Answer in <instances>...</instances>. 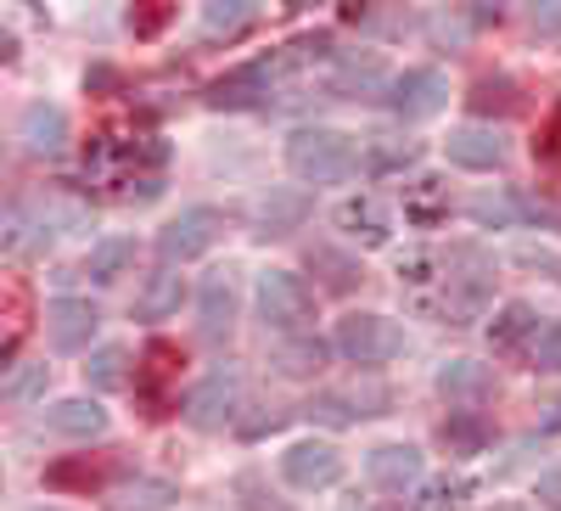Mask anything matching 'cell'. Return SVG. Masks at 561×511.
<instances>
[{
    "mask_svg": "<svg viewBox=\"0 0 561 511\" xmlns=\"http://www.w3.org/2000/svg\"><path fill=\"white\" fill-rule=\"evenodd\" d=\"M365 473H370V484H377V489L404 495L410 484H421V450L415 444H382V450H370Z\"/></svg>",
    "mask_w": 561,
    "mask_h": 511,
    "instance_id": "cell-15",
    "label": "cell"
},
{
    "mask_svg": "<svg viewBox=\"0 0 561 511\" xmlns=\"http://www.w3.org/2000/svg\"><path fill=\"white\" fill-rule=\"evenodd\" d=\"M129 259H135V242H129V237H107V242L90 248V264H84V270H90V282H113Z\"/></svg>",
    "mask_w": 561,
    "mask_h": 511,
    "instance_id": "cell-28",
    "label": "cell"
},
{
    "mask_svg": "<svg viewBox=\"0 0 561 511\" xmlns=\"http://www.w3.org/2000/svg\"><path fill=\"white\" fill-rule=\"evenodd\" d=\"M275 73H280V57H259V63H242V68H230L219 73L208 90H203V102L208 107H225V113H242V107H264L270 102V90H275Z\"/></svg>",
    "mask_w": 561,
    "mask_h": 511,
    "instance_id": "cell-6",
    "label": "cell"
},
{
    "mask_svg": "<svg viewBox=\"0 0 561 511\" xmlns=\"http://www.w3.org/2000/svg\"><path fill=\"white\" fill-rule=\"evenodd\" d=\"M466 495H472V484H466V478H427V484H421L415 489V511H455Z\"/></svg>",
    "mask_w": 561,
    "mask_h": 511,
    "instance_id": "cell-27",
    "label": "cell"
},
{
    "mask_svg": "<svg viewBox=\"0 0 561 511\" xmlns=\"http://www.w3.org/2000/svg\"><path fill=\"white\" fill-rule=\"evenodd\" d=\"M539 506H550V511H561V467H550V473L539 478Z\"/></svg>",
    "mask_w": 561,
    "mask_h": 511,
    "instance_id": "cell-40",
    "label": "cell"
},
{
    "mask_svg": "<svg viewBox=\"0 0 561 511\" xmlns=\"http://www.w3.org/2000/svg\"><path fill=\"white\" fill-rule=\"evenodd\" d=\"M96 327H102V309L90 298H57L51 309H45V332H51V349H62V354L90 349Z\"/></svg>",
    "mask_w": 561,
    "mask_h": 511,
    "instance_id": "cell-10",
    "label": "cell"
},
{
    "mask_svg": "<svg viewBox=\"0 0 561 511\" xmlns=\"http://www.w3.org/2000/svg\"><path fill=\"white\" fill-rule=\"evenodd\" d=\"M219 237H225V214H219V208H185L180 219H169V225L158 230V259H163V264H192V259H203Z\"/></svg>",
    "mask_w": 561,
    "mask_h": 511,
    "instance_id": "cell-5",
    "label": "cell"
},
{
    "mask_svg": "<svg viewBox=\"0 0 561 511\" xmlns=\"http://www.w3.org/2000/svg\"><path fill=\"white\" fill-rule=\"evenodd\" d=\"M539 158H545V163H561V102H556V113H550L545 129H539Z\"/></svg>",
    "mask_w": 561,
    "mask_h": 511,
    "instance_id": "cell-37",
    "label": "cell"
},
{
    "mask_svg": "<svg viewBox=\"0 0 561 511\" xmlns=\"http://www.w3.org/2000/svg\"><path fill=\"white\" fill-rule=\"evenodd\" d=\"M449 102V79L438 73V68H410V73H399L393 84H388V107L399 113V118H427V113H438Z\"/></svg>",
    "mask_w": 561,
    "mask_h": 511,
    "instance_id": "cell-9",
    "label": "cell"
},
{
    "mask_svg": "<svg viewBox=\"0 0 561 511\" xmlns=\"http://www.w3.org/2000/svg\"><path fill=\"white\" fill-rule=\"evenodd\" d=\"M404 219L421 225V230L444 225V219H449V185H444L438 174H421L410 192H404Z\"/></svg>",
    "mask_w": 561,
    "mask_h": 511,
    "instance_id": "cell-21",
    "label": "cell"
},
{
    "mask_svg": "<svg viewBox=\"0 0 561 511\" xmlns=\"http://www.w3.org/2000/svg\"><path fill=\"white\" fill-rule=\"evenodd\" d=\"M489 444H494V428L478 410H449V422H444V450L449 455H483Z\"/></svg>",
    "mask_w": 561,
    "mask_h": 511,
    "instance_id": "cell-24",
    "label": "cell"
},
{
    "mask_svg": "<svg viewBox=\"0 0 561 511\" xmlns=\"http://www.w3.org/2000/svg\"><path fill=\"white\" fill-rule=\"evenodd\" d=\"M466 214H472L483 230H511V225H556V208L528 197V192H478L472 203H466Z\"/></svg>",
    "mask_w": 561,
    "mask_h": 511,
    "instance_id": "cell-7",
    "label": "cell"
},
{
    "mask_svg": "<svg viewBox=\"0 0 561 511\" xmlns=\"http://www.w3.org/2000/svg\"><path fill=\"white\" fill-rule=\"evenodd\" d=\"M280 422H287V410H270V416H248V422H237V433H242V439H264V433H275Z\"/></svg>",
    "mask_w": 561,
    "mask_h": 511,
    "instance_id": "cell-38",
    "label": "cell"
},
{
    "mask_svg": "<svg viewBox=\"0 0 561 511\" xmlns=\"http://www.w3.org/2000/svg\"><path fill=\"white\" fill-rule=\"evenodd\" d=\"M18 141L34 152V158H57L68 147V113L57 102H28L23 118H18Z\"/></svg>",
    "mask_w": 561,
    "mask_h": 511,
    "instance_id": "cell-12",
    "label": "cell"
},
{
    "mask_svg": "<svg viewBox=\"0 0 561 511\" xmlns=\"http://www.w3.org/2000/svg\"><path fill=\"white\" fill-rule=\"evenodd\" d=\"M534 332H539V315H534V304L517 298V304H505V309L489 320V349H494V354H517Z\"/></svg>",
    "mask_w": 561,
    "mask_h": 511,
    "instance_id": "cell-20",
    "label": "cell"
},
{
    "mask_svg": "<svg viewBox=\"0 0 561 511\" xmlns=\"http://www.w3.org/2000/svg\"><path fill=\"white\" fill-rule=\"evenodd\" d=\"M309 264L325 270V287H332V293H348L359 282V264L343 259V253H332V248H309Z\"/></svg>",
    "mask_w": 561,
    "mask_h": 511,
    "instance_id": "cell-32",
    "label": "cell"
},
{
    "mask_svg": "<svg viewBox=\"0 0 561 511\" xmlns=\"http://www.w3.org/2000/svg\"><path fill=\"white\" fill-rule=\"evenodd\" d=\"M421 158V147L415 141H399V135H377V147L365 152V163L377 169V174H399L404 163H415Z\"/></svg>",
    "mask_w": 561,
    "mask_h": 511,
    "instance_id": "cell-30",
    "label": "cell"
},
{
    "mask_svg": "<svg viewBox=\"0 0 561 511\" xmlns=\"http://www.w3.org/2000/svg\"><path fill=\"white\" fill-rule=\"evenodd\" d=\"M174 495H180V489H174L169 478H129V484H118V489L107 495V506H113V511H163Z\"/></svg>",
    "mask_w": 561,
    "mask_h": 511,
    "instance_id": "cell-25",
    "label": "cell"
},
{
    "mask_svg": "<svg viewBox=\"0 0 561 511\" xmlns=\"http://www.w3.org/2000/svg\"><path fill=\"white\" fill-rule=\"evenodd\" d=\"M280 478H287L293 489H332L343 478V455H337V444L304 439V444H293L287 455H280Z\"/></svg>",
    "mask_w": 561,
    "mask_h": 511,
    "instance_id": "cell-8",
    "label": "cell"
},
{
    "mask_svg": "<svg viewBox=\"0 0 561 511\" xmlns=\"http://www.w3.org/2000/svg\"><path fill=\"white\" fill-rule=\"evenodd\" d=\"M197 332L208 343H225L237 332V282H230V270H214L197 287Z\"/></svg>",
    "mask_w": 561,
    "mask_h": 511,
    "instance_id": "cell-11",
    "label": "cell"
},
{
    "mask_svg": "<svg viewBox=\"0 0 561 511\" xmlns=\"http://www.w3.org/2000/svg\"><path fill=\"white\" fill-rule=\"evenodd\" d=\"M45 388V365H23V371H12L7 383H0V394L7 399H34Z\"/></svg>",
    "mask_w": 561,
    "mask_h": 511,
    "instance_id": "cell-36",
    "label": "cell"
},
{
    "mask_svg": "<svg viewBox=\"0 0 561 511\" xmlns=\"http://www.w3.org/2000/svg\"><path fill=\"white\" fill-rule=\"evenodd\" d=\"M259 315H264V327L280 332V338H309V327H314L309 282L293 275V270H264L259 275Z\"/></svg>",
    "mask_w": 561,
    "mask_h": 511,
    "instance_id": "cell-2",
    "label": "cell"
},
{
    "mask_svg": "<svg viewBox=\"0 0 561 511\" xmlns=\"http://www.w3.org/2000/svg\"><path fill=\"white\" fill-rule=\"evenodd\" d=\"M287 169L304 180V185H337L359 169V147H354V135L343 129H293V141H287Z\"/></svg>",
    "mask_w": 561,
    "mask_h": 511,
    "instance_id": "cell-1",
    "label": "cell"
},
{
    "mask_svg": "<svg viewBox=\"0 0 561 511\" xmlns=\"http://www.w3.org/2000/svg\"><path fill=\"white\" fill-rule=\"evenodd\" d=\"M180 349L174 343H147V354H140V371H135V394L152 405V416H163V399H169V383L180 377Z\"/></svg>",
    "mask_w": 561,
    "mask_h": 511,
    "instance_id": "cell-14",
    "label": "cell"
},
{
    "mask_svg": "<svg viewBox=\"0 0 561 511\" xmlns=\"http://www.w3.org/2000/svg\"><path fill=\"white\" fill-rule=\"evenodd\" d=\"M444 152H449V163H460V169H478V174L505 163V141H500V129H478V124L449 129Z\"/></svg>",
    "mask_w": 561,
    "mask_h": 511,
    "instance_id": "cell-16",
    "label": "cell"
},
{
    "mask_svg": "<svg viewBox=\"0 0 561 511\" xmlns=\"http://www.w3.org/2000/svg\"><path fill=\"white\" fill-rule=\"evenodd\" d=\"M539 433H561V399H550V405L539 410Z\"/></svg>",
    "mask_w": 561,
    "mask_h": 511,
    "instance_id": "cell-42",
    "label": "cell"
},
{
    "mask_svg": "<svg viewBox=\"0 0 561 511\" xmlns=\"http://www.w3.org/2000/svg\"><path fill=\"white\" fill-rule=\"evenodd\" d=\"M253 23H259L253 0H214V7H203V39H242Z\"/></svg>",
    "mask_w": 561,
    "mask_h": 511,
    "instance_id": "cell-23",
    "label": "cell"
},
{
    "mask_svg": "<svg viewBox=\"0 0 561 511\" xmlns=\"http://www.w3.org/2000/svg\"><path fill=\"white\" fill-rule=\"evenodd\" d=\"M466 102H472V113H511L517 107V84L511 79H478Z\"/></svg>",
    "mask_w": 561,
    "mask_h": 511,
    "instance_id": "cell-31",
    "label": "cell"
},
{
    "mask_svg": "<svg viewBox=\"0 0 561 511\" xmlns=\"http://www.w3.org/2000/svg\"><path fill=\"white\" fill-rule=\"evenodd\" d=\"M237 399H242V371L237 365H214L208 371V377L192 388V394H185V422H192L197 433H219L225 422H237Z\"/></svg>",
    "mask_w": 561,
    "mask_h": 511,
    "instance_id": "cell-4",
    "label": "cell"
},
{
    "mask_svg": "<svg viewBox=\"0 0 561 511\" xmlns=\"http://www.w3.org/2000/svg\"><path fill=\"white\" fill-rule=\"evenodd\" d=\"M337 230H343V237H354V242H365V248H382L388 242V208L377 203V197H343L337 203Z\"/></svg>",
    "mask_w": 561,
    "mask_h": 511,
    "instance_id": "cell-17",
    "label": "cell"
},
{
    "mask_svg": "<svg viewBox=\"0 0 561 511\" xmlns=\"http://www.w3.org/2000/svg\"><path fill=\"white\" fill-rule=\"evenodd\" d=\"M23 327H28V320H23V287H12V293H7V343H0V365H12V360H18Z\"/></svg>",
    "mask_w": 561,
    "mask_h": 511,
    "instance_id": "cell-33",
    "label": "cell"
},
{
    "mask_svg": "<svg viewBox=\"0 0 561 511\" xmlns=\"http://www.w3.org/2000/svg\"><path fill=\"white\" fill-rule=\"evenodd\" d=\"M275 365L287 371V377H314V371L325 365V343L320 338H293L287 349L275 354Z\"/></svg>",
    "mask_w": 561,
    "mask_h": 511,
    "instance_id": "cell-29",
    "label": "cell"
},
{
    "mask_svg": "<svg viewBox=\"0 0 561 511\" xmlns=\"http://www.w3.org/2000/svg\"><path fill=\"white\" fill-rule=\"evenodd\" d=\"M84 377L96 388H124V349H102L96 360L84 365Z\"/></svg>",
    "mask_w": 561,
    "mask_h": 511,
    "instance_id": "cell-34",
    "label": "cell"
},
{
    "mask_svg": "<svg viewBox=\"0 0 561 511\" xmlns=\"http://www.w3.org/2000/svg\"><path fill=\"white\" fill-rule=\"evenodd\" d=\"M438 394L460 410H478L494 394V371L483 360H444L438 365Z\"/></svg>",
    "mask_w": 561,
    "mask_h": 511,
    "instance_id": "cell-13",
    "label": "cell"
},
{
    "mask_svg": "<svg viewBox=\"0 0 561 511\" xmlns=\"http://www.w3.org/2000/svg\"><path fill=\"white\" fill-rule=\"evenodd\" d=\"M102 478H107V455H79V461L45 467V484L51 489H102Z\"/></svg>",
    "mask_w": 561,
    "mask_h": 511,
    "instance_id": "cell-26",
    "label": "cell"
},
{
    "mask_svg": "<svg viewBox=\"0 0 561 511\" xmlns=\"http://www.w3.org/2000/svg\"><path fill=\"white\" fill-rule=\"evenodd\" d=\"M337 354L348 365H388L404 354V332H399V320L388 315H370V309H354L337 320Z\"/></svg>",
    "mask_w": 561,
    "mask_h": 511,
    "instance_id": "cell-3",
    "label": "cell"
},
{
    "mask_svg": "<svg viewBox=\"0 0 561 511\" xmlns=\"http://www.w3.org/2000/svg\"><path fill=\"white\" fill-rule=\"evenodd\" d=\"M45 428L57 439H102L107 433V410L96 399H62L45 410Z\"/></svg>",
    "mask_w": 561,
    "mask_h": 511,
    "instance_id": "cell-18",
    "label": "cell"
},
{
    "mask_svg": "<svg viewBox=\"0 0 561 511\" xmlns=\"http://www.w3.org/2000/svg\"><path fill=\"white\" fill-rule=\"evenodd\" d=\"M539 371H561V320L539 338Z\"/></svg>",
    "mask_w": 561,
    "mask_h": 511,
    "instance_id": "cell-39",
    "label": "cell"
},
{
    "mask_svg": "<svg viewBox=\"0 0 561 511\" xmlns=\"http://www.w3.org/2000/svg\"><path fill=\"white\" fill-rule=\"evenodd\" d=\"M534 29H539V34H561V0H550V7H534Z\"/></svg>",
    "mask_w": 561,
    "mask_h": 511,
    "instance_id": "cell-41",
    "label": "cell"
},
{
    "mask_svg": "<svg viewBox=\"0 0 561 511\" xmlns=\"http://www.w3.org/2000/svg\"><path fill=\"white\" fill-rule=\"evenodd\" d=\"M180 298H185V282L174 275V264H163V270L147 275V287L135 293V320H169L180 309Z\"/></svg>",
    "mask_w": 561,
    "mask_h": 511,
    "instance_id": "cell-19",
    "label": "cell"
},
{
    "mask_svg": "<svg viewBox=\"0 0 561 511\" xmlns=\"http://www.w3.org/2000/svg\"><path fill=\"white\" fill-rule=\"evenodd\" d=\"M494 511H539V506H528V500H505V506H494Z\"/></svg>",
    "mask_w": 561,
    "mask_h": 511,
    "instance_id": "cell-43",
    "label": "cell"
},
{
    "mask_svg": "<svg viewBox=\"0 0 561 511\" xmlns=\"http://www.w3.org/2000/svg\"><path fill=\"white\" fill-rule=\"evenodd\" d=\"M174 18V7H169V0H147V7H140V12H129V29H135V39H152L163 23Z\"/></svg>",
    "mask_w": 561,
    "mask_h": 511,
    "instance_id": "cell-35",
    "label": "cell"
},
{
    "mask_svg": "<svg viewBox=\"0 0 561 511\" xmlns=\"http://www.w3.org/2000/svg\"><path fill=\"white\" fill-rule=\"evenodd\" d=\"M309 219V197L293 192V185H280V192H270L259 203V237H287V230H298Z\"/></svg>",
    "mask_w": 561,
    "mask_h": 511,
    "instance_id": "cell-22",
    "label": "cell"
}]
</instances>
